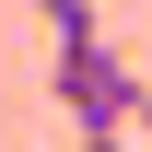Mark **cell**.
<instances>
[{"mask_svg": "<svg viewBox=\"0 0 152 152\" xmlns=\"http://www.w3.org/2000/svg\"><path fill=\"white\" fill-rule=\"evenodd\" d=\"M58 105H70L82 140H129L140 129V70L117 47H82V58H58Z\"/></svg>", "mask_w": 152, "mask_h": 152, "instance_id": "6da1fadb", "label": "cell"}, {"mask_svg": "<svg viewBox=\"0 0 152 152\" xmlns=\"http://www.w3.org/2000/svg\"><path fill=\"white\" fill-rule=\"evenodd\" d=\"M35 23H47V58H82V47H105V12H94V0H35Z\"/></svg>", "mask_w": 152, "mask_h": 152, "instance_id": "7a4b0ae2", "label": "cell"}, {"mask_svg": "<svg viewBox=\"0 0 152 152\" xmlns=\"http://www.w3.org/2000/svg\"><path fill=\"white\" fill-rule=\"evenodd\" d=\"M82 152H129V140H82Z\"/></svg>", "mask_w": 152, "mask_h": 152, "instance_id": "3957f363", "label": "cell"}, {"mask_svg": "<svg viewBox=\"0 0 152 152\" xmlns=\"http://www.w3.org/2000/svg\"><path fill=\"white\" fill-rule=\"evenodd\" d=\"M140 129H152V82H140Z\"/></svg>", "mask_w": 152, "mask_h": 152, "instance_id": "277c9868", "label": "cell"}]
</instances>
